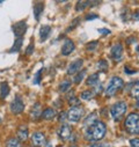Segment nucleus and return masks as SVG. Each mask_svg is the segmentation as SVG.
<instances>
[{"label":"nucleus","instance_id":"obj_4","mask_svg":"<svg viewBox=\"0 0 139 147\" xmlns=\"http://www.w3.org/2000/svg\"><path fill=\"white\" fill-rule=\"evenodd\" d=\"M126 110H128V104L124 101H119V102H116L115 104L111 105L110 114L115 121H118L119 118H122L124 116Z\"/></svg>","mask_w":139,"mask_h":147},{"label":"nucleus","instance_id":"obj_17","mask_svg":"<svg viewBox=\"0 0 139 147\" xmlns=\"http://www.w3.org/2000/svg\"><path fill=\"white\" fill-rule=\"evenodd\" d=\"M30 115L34 119H37L42 116V109H41V104L40 103H35V105L31 108V111Z\"/></svg>","mask_w":139,"mask_h":147},{"label":"nucleus","instance_id":"obj_41","mask_svg":"<svg viewBox=\"0 0 139 147\" xmlns=\"http://www.w3.org/2000/svg\"><path fill=\"white\" fill-rule=\"evenodd\" d=\"M70 147H78L77 145H72V146H70Z\"/></svg>","mask_w":139,"mask_h":147},{"label":"nucleus","instance_id":"obj_40","mask_svg":"<svg viewBox=\"0 0 139 147\" xmlns=\"http://www.w3.org/2000/svg\"><path fill=\"white\" fill-rule=\"evenodd\" d=\"M136 107H137V109H139V100L137 101V103H136Z\"/></svg>","mask_w":139,"mask_h":147},{"label":"nucleus","instance_id":"obj_2","mask_svg":"<svg viewBox=\"0 0 139 147\" xmlns=\"http://www.w3.org/2000/svg\"><path fill=\"white\" fill-rule=\"evenodd\" d=\"M124 127L130 134H139V114H130L125 119Z\"/></svg>","mask_w":139,"mask_h":147},{"label":"nucleus","instance_id":"obj_35","mask_svg":"<svg viewBox=\"0 0 139 147\" xmlns=\"http://www.w3.org/2000/svg\"><path fill=\"white\" fill-rule=\"evenodd\" d=\"M131 18H132V20H134V21H139V9L134 11V12L132 13Z\"/></svg>","mask_w":139,"mask_h":147},{"label":"nucleus","instance_id":"obj_33","mask_svg":"<svg viewBox=\"0 0 139 147\" xmlns=\"http://www.w3.org/2000/svg\"><path fill=\"white\" fill-rule=\"evenodd\" d=\"M99 16H97V14H94V13H90V14H87L86 15V20L87 21H89V20H95V19H97Z\"/></svg>","mask_w":139,"mask_h":147},{"label":"nucleus","instance_id":"obj_16","mask_svg":"<svg viewBox=\"0 0 139 147\" xmlns=\"http://www.w3.org/2000/svg\"><path fill=\"white\" fill-rule=\"evenodd\" d=\"M99 79H100L99 73H94V74H92V76H89V77L87 78L86 84H87V86H89V87H96V86L100 84Z\"/></svg>","mask_w":139,"mask_h":147},{"label":"nucleus","instance_id":"obj_15","mask_svg":"<svg viewBox=\"0 0 139 147\" xmlns=\"http://www.w3.org/2000/svg\"><path fill=\"white\" fill-rule=\"evenodd\" d=\"M16 139L18 140H21V141H26L28 139V129L27 126H20L18 129V132H16Z\"/></svg>","mask_w":139,"mask_h":147},{"label":"nucleus","instance_id":"obj_26","mask_svg":"<svg viewBox=\"0 0 139 147\" xmlns=\"http://www.w3.org/2000/svg\"><path fill=\"white\" fill-rule=\"evenodd\" d=\"M85 77H86V69H81L80 72L77 73L76 77H74V79H73L74 84H80V82L84 80Z\"/></svg>","mask_w":139,"mask_h":147},{"label":"nucleus","instance_id":"obj_32","mask_svg":"<svg viewBox=\"0 0 139 147\" xmlns=\"http://www.w3.org/2000/svg\"><path fill=\"white\" fill-rule=\"evenodd\" d=\"M42 71H43V69H40V71L37 72V74H36V77H35V80H34V84H36V85H38V84H40V81H41V74H42Z\"/></svg>","mask_w":139,"mask_h":147},{"label":"nucleus","instance_id":"obj_28","mask_svg":"<svg viewBox=\"0 0 139 147\" xmlns=\"http://www.w3.org/2000/svg\"><path fill=\"white\" fill-rule=\"evenodd\" d=\"M6 147H21V144L16 138H11L7 140Z\"/></svg>","mask_w":139,"mask_h":147},{"label":"nucleus","instance_id":"obj_19","mask_svg":"<svg viewBox=\"0 0 139 147\" xmlns=\"http://www.w3.org/2000/svg\"><path fill=\"white\" fill-rule=\"evenodd\" d=\"M99 3H92V1H79L77 3V7H76V11L77 12H82L84 9H86L87 7L89 6H93V5H97Z\"/></svg>","mask_w":139,"mask_h":147},{"label":"nucleus","instance_id":"obj_29","mask_svg":"<svg viewBox=\"0 0 139 147\" xmlns=\"http://www.w3.org/2000/svg\"><path fill=\"white\" fill-rule=\"evenodd\" d=\"M97 45H99V42H97V41H93V42L88 43L87 50H88V51H93V50H95V49L97 48Z\"/></svg>","mask_w":139,"mask_h":147},{"label":"nucleus","instance_id":"obj_36","mask_svg":"<svg viewBox=\"0 0 139 147\" xmlns=\"http://www.w3.org/2000/svg\"><path fill=\"white\" fill-rule=\"evenodd\" d=\"M124 71H125L126 74H134V73H137L134 69H130L129 66H125V67H124Z\"/></svg>","mask_w":139,"mask_h":147},{"label":"nucleus","instance_id":"obj_37","mask_svg":"<svg viewBox=\"0 0 139 147\" xmlns=\"http://www.w3.org/2000/svg\"><path fill=\"white\" fill-rule=\"evenodd\" d=\"M97 31H99L100 34H103V35H109V34L111 32L109 29H97Z\"/></svg>","mask_w":139,"mask_h":147},{"label":"nucleus","instance_id":"obj_11","mask_svg":"<svg viewBox=\"0 0 139 147\" xmlns=\"http://www.w3.org/2000/svg\"><path fill=\"white\" fill-rule=\"evenodd\" d=\"M76 49V45L73 43L72 40H65L63 47H61V55L63 56H68V55H71Z\"/></svg>","mask_w":139,"mask_h":147},{"label":"nucleus","instance_id":"obj_13","mask_svg":"<svg viewBox=\"0 0 139 147\" xmlns=\"http://www.w3.org/2000/svg\"><path fill=\"white\" fill-rule=\"evenodd\" d=\"M43 9H44V3H42V1L34 3V15H35V19H36L37 21L40 20V16H41Z\"/></svg>","mask_w":139,"mask_h":147},{"label":"nucleus","instance_id":"obj_24","mask_svg":"<svg viewBox=\"0 0 139 147\" xmlns=\"http://www.w3.org/2000/svg\"><path fill=\"white\" fill-rule=\"evenodd\" d=\"M95 122H97V121H96V114H95V113H92V114H90L89 116H87V118L85 119L84 125L87 126V124H88V126H90V125H93Z\"/></svg>","mask_w":139,"mask_h":147},{"label":"nucleus","instance_id":"obj_43","mask_svg":"<svg viewBox=\"0 0 139 147\" xmlns=\"http://www.w3.org/2000/svg\"><path fill=\"white\" fill-rule=\"evenodd\" d=\"M0 122H1V119H0Z\"/></svg>","mask_w":139,"mask_h":147},{"label":"nucleus","instance_id":"obj_23","mask_svg":"<svg viewBox=\"0 0 139 147\" xmlns=\"http://www.w3.org/2000/svg\"><path fill=\"white\" fill-rule=\"evenodd\" d=\"M22 43H23V38H18V40L15 41L14 45L9 49V52L12 53V52H18V51H20V49H21V47H22Z\"/></svg>","mask_w":139,"mask_h":147},{"label":"nucleus","instance_id":"obj_20","mask_svg":"<svg viewBox=\"0 0 139 147\" xmlns=\"http://www.w3.org/2000/svg\"><path fill=\"white\" fill-rule=\"evenodd\" d=\"M9 94V86L7 82H1L0 85V96L3 98H5L7 95Z\"/></svg>","mask_w":139,"mask_h":147},{"label":"nucleus","instance_id":"obj_18","mask_svg":"<svg viewBox=\"0 0 139 147\" xmlns=\"http://www.w3.org/2000/svg\"><path fill=\"white\" fill-rule=\"evenodd\" d=\"M55 116H56V111H55V109H52V108H47V109H44V111L42 113V117L45 121H50Z\"/></svg>","mask_w":139,"mask_h":147},{"label":"nucleus","instance_id":"obj_22","mask_svg":"<svg viewBox=\"0 0 139 147\" xmlns=\"http://www.w3.org/2000/svg\"><path fill=\"white\" fill-rule=\"evenodd\" d=\"M94 96H95V93H94L93 90H84V92L80 94V98L84 100V101H89V100H92Z\"/></svg>","mask_w":139,"mask_h":147},{"label":"nucleus","instance_id":"obj_27","mask_svg":"<svg viewBox=\"0 0 139 147\" xmlns=\"http://www.w3.org/2000/svg\"><path fill=\"white\" fill-rule=\"evenodd\" d=\"M97 69L100 72H107L108 71V64H107V61L104 60V59L99 60V63H97Z\"/></svg>","mask_w":139,"mask_h":147},{"label":"nucleus","instance_id":"obj_39","mask_svg":"<svg viewBox=\"0 0 139 147\" xmlns=\"http://www.w3.org/2000/svg\"><path fill=\"white\" fill-rule=\"evenodd\" d=\"M64 119H65V114H64V113H63V114H61V115H59V121H61V122H63V121H64Z\"/></svg>","mask_w":139,"mask_h":147},{"label":"nucleus","instance_id":"obj_14","mask_svg":"<svg viewBox=\"0 0 139 147\" xmlns=\"http://www.w3.org/2000/svg\"><path fill=\"white\" fill-rule=\"evenodd\" d=\"M51 30H52L51 27L48 26V24H44V26L41 27V29H40V37H41V41L42 42H44V41L48 40V37L50 36Z\"/></svg>","mask_w":139,"mask_h":147},{"label":"nucleus","instance_id":"obj_25","mask_svg":"<svg viewBox=\"0 0 139 147\" xmlns=\"http://www.w3.org/2000/svg\"><path fill=\"white\" fill-rule=\"evenodd\" d=\"M130 93H131V96H132L133 98L139 100V81H138V82H136V84L132 86V88H131Z\"/></svg>","mask_w":139,"mask_h":147},{"label":"nucleus","instance_id":"obj_10","mask_svg":"<svg viewBox=\"0 0 139 147\" xmlns=\"http://www.w3.org/2000/svg\"><path fill=\"white\" fill-rule=\"evenodd\" d=\"M84 65V60L82 59H76L74 61H72L70 64V66L67 67V74L71 76V74H76V73L79 72V69L82 67Z\"/></svg>","mask_w":139,"mask_h":147},{"label":"nucleus","instance_id":"obj_8","mask_svg":"<svg viewBox=\"0 0 139 147\" xmlns=\"http://www.w3.org/2000/svg\"><path fill=\"white\" fill-rule=\"evenodd\" d=\"M11 110H12V113L18 115V114H21L23 110H24V103L23 101L20 98V96H16L15 100L12 102L11 104Z\"/></svg>","mask_w":139,"mask_h":147},{"label":"nucleus","instance_id":"obj_5","mask_svg":"<svg viewBox=\"0 0 139 147\" xmlns=\"http://www.w3.org/2000/svg\"><path fill=\"white\" fill-rule=\"evenodd\" d=\"M84 114H85L84 108L81 105H77V107H72L71 109H70L66 115H67V119L70 122L78 123L84 117Z\"/></svg>","mask_w":139,"mask_h":147},{"label":"nucleus","instance_id":"obj_30","mask_svg":"<svg viewBox=\"0 0 139 147\" xmlns=\"http://www.w3.org/2000/svg\"><path fill=\"white\" fill-rule=\"evenodd\" d=\"M68 103L71 104L72 107H77V105H79V100L76 96H72V97L68 98Z\"/></svg>","mask_w":139,"mask_h":147},{"label":"nucleus","instance_id":"obj_34","mask_svg":"<svg viewBox=\"0 0 139 147\" xmlns=\"http://www.w3.org/2000/svg\"><path fill=\"white\" fill-rule=\"evenodd\" d=\"M32 51H34V42H31V43L29 44V47H28L27 50H26V53H27V55H31Z\"/></svg>","mask_w":139,"mask_h":147},{"label":"nucleus","instance_id":"obj_6","mask_svg":"<svg viewBox=\"0 0 139 147\" xmlns=\"http://www.w3.org/2000/svg\"><path fill=\"white\" fill-rule=\"evenodd\" d=\"M72 136V127L70 124H63L58 129V137L61 140H70Z\"/></svg>","mask_w":139,"mask_h":147},{"label":"nucleus","instance_id":"obj_9","mask_svg":"<svg viewBox=\"0 0 139 147\" xmlns=\"http://www.w3.org/2000/svg\"><path fill=\"white\" fill-rule=\"evenodd\" d=\"M110 55L113 57L114 60H121L122 57H123V47L121 43H116L111 47V50H110Z\"/></svg>","mask_w":139,"mask_h":147},{"label":"nucleus","instance_id":"obj_38","mask_svg":"<svg viewBox=\"0 0 139 147\" xmlns=\"http://www.w3.org/2000/svg\"><path fill=\"white\" fill-rule=\"evenodd\" d=\"M89 147H103L102 145H100V144H96V142H94V144H92Z\"/></svg>","mask_w":139,"mask_h":147},{"label":"nucleus","instance_id":"obj_21","mask_svg":"<svg viewBox=\"0 0 139 147\" xmlns=\"http://www.w3.org/2000/svg\"><path fill=\"white\" fill-rule=\"evenodd\" d=\"M71 86H72L71 81H68V80H64V81H61V82H60V85H59V92H60V93H66L67 90H70Z\"/></svg>","mask_w":139,"mask_h":147},{"label":"nucleus","instance_id":"obj_1","mask_svg":"<svg viewBox=\"0 0 139 147\" xmlns=\"http://www.w3.org/2000/svg\"><path fill=\"white\" fill-rule=\"evenodd\" d=\"M107 133V127L103 122H95L93 125L88 126L85 132V139L88 141H100L104 138Z\"/></svg>","mask_w":139,"mask_h":147},{"label":"nucleus","instance_id":"obj_42","mask_svg":"<svg viewBox=\"0 0 139 147\" xmlns=\"http://www.w3.org/2000/svg\"><path fill=\"white\" fill-rule=\"evenodd\" d=\"M137 51H138V53H139V47H137Z\"/></svg>","mask_w":139,"mask_h":147},{"label":"nucleus","instance_id":"obj_3","mask_svg":"<svg viewBox=\"0 0 139 147\" xmlns=\"http://www.w3.org/2000/svg\"><path fill=\"white\" fill-rule=\"evenodd\" d=\"M123 86H124V81H123L122 78H119V77H113V78L110 79V81H109V84H108L106 90H104V93H106V95H108V96H113V95H115Z\"/></svg>","mask_w":139,"mask_h":147},{"label":"nucleus","instance_id":"obj_7","mask_svg":"<svg viewBox=\"0 0 139 147\" xmlns=\"http://www.w3.org/2000/svg\"><path fill=\"white\" fill-rule=\"evenodd\" d=\"M13 32L14 35L16 36L18 38H22V36L24 35V32L27 31V23L26 21H20V22H16L14 26H13Z\"/></svg>","mask_w":139,"mask_h":147},{"label":"nucleus","instance_id":"obj_12","mask_svg":"<svg viewBox=\"0 0 139 147\" xmlns=\"http://www.w3.org/2000/svg\"><path fill=\"white\" fill-rule=\"evenodd\" d=\"M31 141H32L34 146L41 147L45 142V134L43 132H35L31 136Z\"/></svg>","mask_w":139,"mask_h":147},{"label":"nucleus","instance_id":"obj_31","mask_svg":"<svg viewBox=\"0 0 139 147\" xmlns=\"http://www.w3.org/2000/svg\"><path fill=\"white\" fill-rule=\"evenodd\" d=\"M130 146L131 147H139V138H133L130 140Z\"/></svg>","mask_w":139,"mask_h":147}]
</instances>
